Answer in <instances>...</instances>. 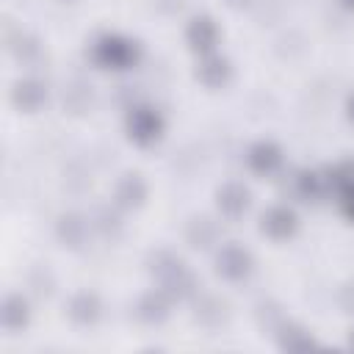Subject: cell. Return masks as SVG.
Masks as SVG:
<instances>
[{
  "instance_id": "cell-1",
  "label": "cell",
  "mask_w": 354,
  "mask_h": 354,
  "mask_svg": "<svg viewBox=\"0 0 354 354\" xmlns=\"http://www.w3.org/2000/svg\"><path fill=\"white\" fill-rule=\"evenodd\" d=\"M88 61L100 69H111V72H127L133 66H138L141 61V44L130 36L122 33H100L91 39L88 44Z\"/></svg>"
},
{
  "instance_id": "cell-2",
  "label": "cell",
  "mask_w": 354,
  "mask_h": 354,
  "mask_svg": "<svg viewBox=\"0 0 354 354\" xmlns=\"http://www.w3.org/2000/svg\"><path fill=\"white\" fill-rule=\"evenodd\" d=\"M163 130H166V122L155 105H147V102L130 105V111L124 116V133L136 147L158 144L163 138Z\"/></svg>"
},
{
  "instance_id": "cell-3",
  "label": "cell",
  "mask_w": 354,
  "mask_h": 354,
  "mask_svg": "<svg viewBox=\"0 0 354 354\" xmlns=\"http://www.w3.org/2000/svg\"><path fill=\"white\" fill-rule=\"evenodd\" d=\"M252 271H254V257L243 243H238V241L218 243V249H216V274L221 279L243 282V279H249Z\"/></svg>"
},
{
  "instance_id": "cell-4",
  "label": "cell",
  "mask_w": 354,
  "mask_h": 354,
  "mask_svg": "<svg viewBox=\"0 0 354 354\" xmlns=\"http://www.w3.org/2000/svg\"><path fill=\"white\" fill-rule=\"evenodd\" d=\"M218 25L210 14H196L191 17V22L185 25V44L196 53V55H207L218 50Z\"/></svg>"
},
{
  "instance_id": "cell-5",
  "label": "cell",
  "mask_w": 354,
  "mask_h": 354,
  "mask_svg": "<svg viewBox=\"0 0 354 354\" xmlns=\"http://www.w3.org/2000/svg\"><path fill=\"white\" fill-rule=\"evenodd\" d=\"M296 230H299V216L288 205H271L260 216V232L271 241H288L296 235Z\"/></svg>"
},
{
  "instance_id": "cell-6",
  "label": "cell",
  "mask_w": 354,
  "mask_h": 354,
  "mask_svg": "<svg viewBox=\"0 0 354 354\" xmlns=\"http://www.w3.org/2000/svg\"><path fill=\"white\" fill-rule=\"evenodd\" d=\"M91 218H86L83 213L77 210H69V213H61L58 221H55V238L64 249H83L86 241H88V232H91Z\"/></svg>"
},
{
  "instance_id": "cell-7",
  "label": "cell",
  "mask_w": 354,
  "mask_h": 354,
  "mask_svg": "<svg viewBox=\"0 0 354 354\" xmlns=\"http://www.w3.org/2000/svg\"><path fill=\"white\" fill-rule=\"evenodd\" d=\"M171 304H174V299L158 285V288H152V290H147V293L138 296V301H136V318L141 324H147V326H160L171 315Z\"/></svg>"
},
{
  "instance_id": "cell-8",
  "label": "cell",
  "mask_w": 354,
  "mask_h": 354,
  "mask_svg": "<svg viewBox=\"0 0 354 354\" xmlns=\"http://www.w3.org/2000/svg\"><path fill=\"white\" fill-rule=\"evenodd\" d=\"M194 77L205 88H224L230 83V77H232V64L218 50L216 53H207V55H199V61L194 66Z\"/></svg>"
},
{
  "instance_id": "cell-9",
  "label": "cell",
  "mask_w": 354,
  "mask_h": 354,
  "mask_svg": "<svg viewBox=\"0 0 354 354\" xmlns=\"http://www.w3.org/2000/svg\"><path fill=\"white\" fill-rule=\"evenodd\" d=\"M50 91H47V83L39 80V77H22L11 86V105L19 111V113H36L44 108Z\"/></svg>"
},
{
  "instance_id": "cell-10",
  "label": "cell",
  "mask_w": 354,
  "mask_h": 354,
  "mask_svg": "<svg viewBox=\"0 0 354 354\" xmlns=\"http://www.w3.org/2000/svg\"><path fill=\"white\" fill-rule=\"evenodd\" d=\"M282 160H285L282 147L274 144V141H268V138H260V141H254V144L246 149V166H249L254 174H260V177L277 174V171L282 169Z\"/></svg>"
},
{
  "instance_id": "cell-11",
  "label": "cell",
  "mask_w": 354,
  "mask_h": 354,
  "mask_svg": "<svg viewBox=\"0 0 354 354\" xmlns=\"http://www.w3.org/2000/svg\"><path fill=\"white\" fill-rule=\"evenodd\" d=\"M249 205H252V194H249V188H246L243 183H238V180H230V183H224V185L216 191V207H218V213H221L224 218H230V221L241 218V216L249 210Z\"/></svg>"
},
{
  "instance_id": "cell-12",
  "label": "cell",
  "mask_w": 354,
  "mask_h": 354,
  "mask_svg": "<svg viewBox=\"0 0 354 354\" xmlns=\"http://www.w3.org/2000/svg\"><path fill=\"white\" fill-rule=\"evenodd\" d=\"M102 315V301L94 290H77L66 301V318L75 326H94Z\"/></svg>"
},
{
  "instance_id": "cell-13",
  "label": "cell",
  "mask_w": 354,
  "mask_h": 354,
  "mask_svg": "<svg viewBox=\"0 0 354 354\" xmlns=\"http://www.w3.org/2000/svg\"><path fill=\"white\" fill-rule=\"evenodd\" d=\"M147 202V180L138 171H127L113 185V205L122 210H138Z\"/></svg>"
},
{
  "instance_id": "cell-14",
  "label": "cell",
  "mask_w": 354,
  "mask_h": 354,
  "mask_svg": "<svg viewBox=\"0 0 354 354\" xmlns=\"http://www.w3.org/2000/svg\"><path fill=\"white\" fill-rule=\"evenodd\" d=\"M183 268H188L185 266V260L180 257V254H174L171 249H152L149 254H147V271H149V277L163 288L166 282H171Z\"/></svg>"
},
{
  "instance_id": "cell-15",
  "label": "cell",
  "mask_w": 354,
  "mask_h": 354,
  "mask_svg": "<svg viewBox=\"0 0 354 354\" xmlns=\"http://www.w3.org/2000/svg\"><path fill=\"white\" fill-rule=\"evenodd\" d=\"M194 318L205 326V329H218L227 324L230 318V304L221 299V296H213V293H199L194 299Z\"/></svg>"
},
{
  "instance_id": "cell-16",
  "label": "cell",
  "mask_w": 354,
  "mask_h": 354,
  "mask_svg": "<svg viewBox=\"0 0 354 354\" xmlns=\"http://www.w3.org/2000/svg\"><path fill=\"white\" fill-rule=\"evenodd\" d=\"M293 194L301 199V202H313L318 205L321 199H326L332 191L326 185V177L324 171H315V169H299L293 174Z\"/></svg>"
},
{
  "instance_id": "cell-17",
  "label": "cell",
  "mask_w": 354,
  "mask_h": 354,
  "mask_svg": "<svg viewBox=\"0 0 354 354\" xmlns=\"http://www.w3.org/2000/svg\"><path fill=\"white\" fill-rule=\"evenodd\" d=\"M0 324L6 332H22L30 324V304L22 293H17V290L6 293V299L0 304Z\"/></svg>"
},
{
  "instance_id": "cell-18",
  "label": "cell",
  "mask_w": 354,
  "mask_h": 354,
  "mask_svg": "<svg viewBox=\"0 0 354 354\" xmlns=\"http://www.w3.org/2000/svg\"><path fill=\"white\" fill-rule=\"evenodd\" d=\"M218 238H221V230H218V224L210 216H191L188 218V224H185V241L194 249L207 252V249H213L218 243Z\"/></svg>"
},
{
  "instance_id": "cell-19",
  "label": "cell",
  "mask_w": 354,
  "mask_h": 354,
  "mask_svg": "<svg viewBox=\"0 0 354 354\" xmlns=\"http://www.w3.org/2000/svg\"><path fill=\"white\" fill-rule=\"evenodd\" d=\"M274 340H277L279 351H310L318 346V340L310 335V329H304L301 324H293V321H285L277 329Z\"/></svg>"
},
{
  "instance_id": "cell-20",
  "label": "cell",
  "mask_w": 354,
  "mask_h": 354,
  "mask_svg": "<svg viewBox=\"0 0 354 354\" xmlns=\"http://www.w3.org/2000/svg\"><path fill=\"white\" fill-rule=\"evenodd\" d=\"M6 50H8L17 61L30 64V61L39 58L41 44H39V39H36L33 33H28V30H8V33H6Z\"/></svg>"
},
{
  "instance_id": "cell-21",
  "label": "cell",
  "mask_w": 354,
  "mask_h": 354,
  "mask_svg": "<svg viewBox=\"0 0 354 354\" xmlns=\"http://www.w3.org/2000/svg\"><path fill=\"white\" fill-rule=\"evenodd\" d=\"M324 177H326V185L332 194H337V196L351 194L354 191V158H343L335 166H326Z\"/></svg>"
},
{
  "instance_id": "cell-22",
  "label": "cell",
  "mask_w": 354,
  "mask_h": 354,
  "mask_svg": "<svg viewBox=\"0 0 354 354\" xmlns=\"http://www.w3.org/2000/svg\"><path fill=\"white\" fill-rule=\"evenodd\" d=\"M257 321H260V326H263L268 335H277V329H279L288 318L282 315V310H279L274 301H266V304L257 307Z\"/></svg>"
},
{
  "instance_id": "cell-23",
  "label": "cell",
  "mask_w": 354,
  "mask_h": 354,
  "mask_svg": "<svg viewBox=\"0 0 354 354\" xmlns=\"http://www.w3.org/2000/svg\"><path fill=\"white\" fill-rule=\"evenodd\" d=\"M91 227L108 238V235H116V232L122 230V218H119L111 207H100V210L94 213V218H91Z\"/></svg>"
},
{
  "instance_id": "cell-24",
  "label": "cell",
  "mask_w": 354,
  "mask_h": 354,
  "mask_svg": "<svg viewBox=\"0 0 354 354\" xmlns=\"http://www.w3.org/2000/svg\"><path fill=\"white\" fill-rule=\"evenodd\" d=\"M337 299H340V307L354 315V282H346V285L340 288V296H337Z\"/></svg>"
},
{
  "instance_id": "cell-25",
  "label": "cell",
  "mask_w": 354,
  "mask_h": 354,
  "mask_svg": "<svg viewBox=\"0 0 354 354\" xmlns=\"http://www.w3.org/2000/svg\"><path fill=\"white\" fill-rule=\"evenodd\" d=\"M340 205H343V213L354 221V191H351V194H346V196H340Z\"/></svg>"
},
{
  "instance_id": "cell-26",
  "label": "cell",
  "mask_w": 354,
  "mask_h": 354,
  "mask_svg": "<svg viewBox=\"0 0 354 354\" xmlns=\"http://www.w3.org/2000/svg\"><path fill=\"white\" fill-rule=\"evenodd\" d=\"M254 0H224V6H230L232 11H243V8H249Z\"/></svg>"
},
{
  "instance_id": "cell-27",
  "label": "cell",
  "mask_w": 354,
  "mask_h": 354,
  "mask_svg": "<svg viewBox=\"0 0 354 354\" xmlns=\"http://www.w3.org/2000/svg\"><path fill=\"white\" fill-rule=\"evenodd\" d=\"M346 113H348V119L354 122V94H348V100H346Z\"/></svg>"
},
{
  "instance_id": "cell-28",
  "label": "cell",
  "mask_w": 354,
  "mask_h": 354,
  "mask_svg": "<svg viewBox=\"0 0 354 354\" xmlns=\"http://www.w3.org/2000/svg\"><path fill=\"white\" fill-rule=\"evenodd\" d=\"M340 6L348 8V11H354V0H340Z\"/></svg>"
},
{
  "instance_id": "cell-29",
  "label": "cell",
  "mask_w": 354,
  "mask_h": 354,
  "mask_svg": "<svg viewBox=\"0 0 354 354\" xmlns=\"http://www.w3.org/2000/svg\"><path fill=\"white\" fill-rule=\"evenodd\" d=\"M351 346H354V335H351Z\"/></svg>"
}]
</instances>
